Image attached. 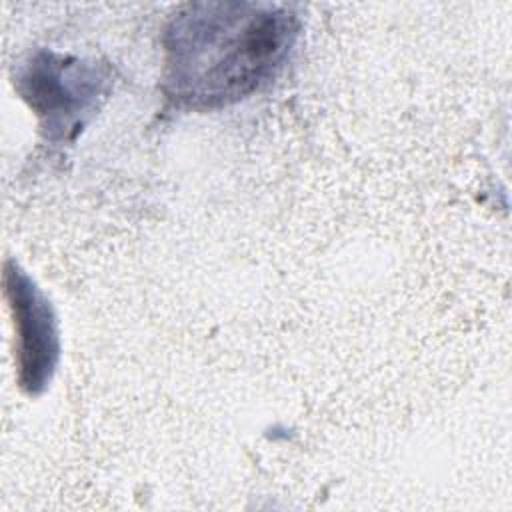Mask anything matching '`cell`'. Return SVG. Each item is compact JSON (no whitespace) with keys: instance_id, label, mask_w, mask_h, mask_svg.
Listing matches in <instances>:
<instances>
[{"instance_id":"obj_1","label":"cell","mask_w":512,"mask_h":512,"mask_svg":"<svg viewBox=\"0 0 512 512\" xmlns=\"http://www.w3.org/2000/svg\"><path fill=\"white\" fill-rule=\"evenodd\" d=\"M300 36L298 14L270 2H190L164 28V94L218 110L268 86Z\"/></svg>"},{"instance_id":"obj_2","label":"cell","mask_w":512,"mask_h":512,"mask_svg":"<svg viewBox=\"0 0 512 512\" xmlns=\"http://www.w3.org/2000/svg\"><path fill=\"white\" fill-rule=\"evenodd\" d=\"M18 96L38 118L50 142H72L112 90V70L48 48L28 52L12 70Z\"/></svg>"},{"instance_id":"obj_3","label":"cell","mask_w":512,"mask_h":512,"mask_svg":"<svg viewBox=\"0 0 512 512\" xmlns=\"http://www.w3.org/2000/svg\"><path fill=\"white\" fill-rule=\"evenodd\" d=\"M2 284L14 326L18 388L40 396L50 386L60 358L56 314L36 282L10 258L4 262Z\"/></svg>"}]
</instances>
